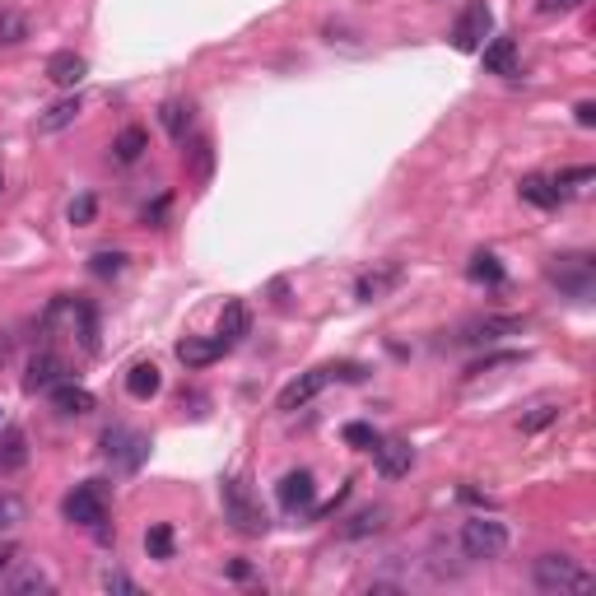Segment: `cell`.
<instances>
[{"instance_id": "obj_39", "label": "cell", "mask_w": 596, "mask_h": 596, "mask_svg": "<svg viewBox=\"0 0 596 596\" xmlns=\"http://www.w3.org/2000/svg\"><path fill=\"white\" fill-rule=\"evenodd\" d=\"M583 0H536V10L541 14H569V10H578Z\"/></svg>"}, {"instance_id": "obj_16", "label": "cell", "mask_w": 596, "mask_h": 596, "mask_svg": "<svg viewBox=\"0 0 596 596\" xmlns=\"http://www.w3.org/2000/svg\"><path fill=\"white\" fill-rule=\"evenodd\" d=\"M28 466V438L19 424H10V429H0V475H14Z\"/></svg>"}, {"instance_id": "obj_6", "label": "cell", "mask_w": 596, "mask_h": 596, "mask_svg": "<svg viewBox=\"0 0 596 596\" xmlns=\"http://www.w3.org/2000/svg\"><path fill=\"white\" fill-rule=\"evenodd\" d=\"M489 33H494V14H489L485 0H475V5L461 10L457 24H452V47H457V52H480Z\"/></svg>"}, {"instance_id": "obj_42", "label": "cell", "mask_w": 596, "mask_h": 596, "mask_svg": "<svg viewBox=\"0 0 596 596\" xmlns=\"http://www.w3.org/2000/svg\"><path fill=\"white\" fill-rule=\"evenodd\" d=\"M10 559H14V545H0V573L10 569Z\"/></svg>"}, {"instance_id": "obj_5", "label": "cell", "mask_w": 596, "mask_h": 596, "mask_svg": "<svg viewBox=\"0 0 596 596\" xmlns=\"http://www.w3.org/2000/svg\"><path fill=\"white\" fill-rule=\"evenodd\" d=\"M61 513H66V522H75V527H103L108 522V499H103V485H75L66 494V503H61Z\"/></svg>"}, {"instance_id": "obj_13", "label": "cell", "mask_w": 596, "mask_h": 596, "mask_svg": "<svg viewBox=\"0 0 596 596\" xmlns=\"http://www.w3.org/2000/svg\"><path fill=\"white\" fill-rule=\"evenodd\" d=\"M396 285H401V266H396V261H382V266H373V271H364L354 280V298H359V303H378V298H387Z\"/></svg>"}, {"instance_id": "obj_31", "label": "cell", "mask_w": 596, "mask_h": 596, "mask_svg": "<svg viewBox=\"0 0 596 596\" xmlns=\"http://www.w3.org/2000/svg\"><path fill=\"white\" fill-rule=\"evenodd\" d=\"M191 168H196V182H205L210 177V168H215V145L205 136L191 140Z\"/></svg>"}, {"instance_id": "obj_43", "label": "cell", "mask_w": 596, "mask_h": 596, "mask_svg": "<svg viewBox=\"0 0 596 596\" xmlns=\"http://www.w3.org/2000/svg\"><path fill=\"white\" fill-rule=\"evenodd\" d=\"M0 191H5V177H0Z\"/></svg>"}, {"instance_id": "obj_41", "label": "cell", "mask_w": 596, "mask_h": 596, "mask_svg": "<svg viewBox=\"0 0 596 596\" xmlns=\"http://www.w3.org/2000/svg\"><path fill=\"white\" fill-rule=\"evenodd\" d=\"M10 350H14V345H10V336H5V331H0V368L10 364Z\"/></svg>"}, {"instance_id": "obj_15", "label": "cell", "mask_w": 596, "mask_h": 596, "mask_svg": "<svg viewBox=\"0 0 596 596\" xmlns=\"http://www.w3.org/2000/svg\"><path fill=\"white\" fill-rule=\"evenodd\" d=\"M84 75H89V61L75 52H56L52 61H47V80L61 84V89H80Z\"/></svg>"}, {"instance_id": "obj_29", "label": "cell", "mask_w": 596, "mask_h": 596, "mask_svg": "<svg viewBox=\"0 0 596 596\" xmlns=\"http://www.w3.org/2000/svg\"><path fill=\"white\" fill-rule=\"evenodd\" d=\"M33 592H52V578L42 569H24L19 578H10V596H33Z\"/></svg>"}, {"instance_id": "obj_33", "label": "cell", "mask_w": 596, "mask_h": 596, "mask_svg": "<svg viewBox=\"0 0 596 596\" xmlns=\"http://www.w3.org/2000/svg\"><path fill=\"white\" fill-rule=\"evenodd\" d=\"M24 522V499L19 494H0V531H10Z\"/></svg>"}, {"instance_id": "obj_23", "label": "cell", "mask_w": 596, "mask_h": 596, "mask_svg": "<svg viewBox=\"0 0 596 596\" xmlns=\"http://www.w3.org/2000/svg\"><path fill=\"white\" fill-rule=\"evenodd\" d=\"M485 70L489 75H517V42L513 38H494L485 47Z\"/></svg>"}, {"instance_id": "obj_21", "label": "cell", "mask_w": 596, "mask_h": 596, "mask_svg": "<svg viewBox=\"0 0 596 596\" xmlns=\"http://www.w3.org/2000/svg\"><path fill=\"white\" fill-rule=\"evenodd\" d=\"M224 354V345L219 340H201V336H187V340H177V359L187 368H210Z\"/></svg>"}, {"instance_id": "obj_14", "label": "cell", "mask_w": 596, "mask_h": 596, "mask_svg": "<svg viewBox=\"0 0 596 596\" xmlns=\"http://www.w3.org/2000/svg\"><path fill=\"white\" fill-rule=\"evenodd\" d=\"M280 508H289V513H308L312 499H317V485H312V471H289L285 480H280Z\"/></svg>"}, {"instance_id": "obj_27", "label": "cell", "mask_w": 596, "mask_h": 596, "mask_svg": "<svg viewBox=\"0 0 596 596\" xmlns=\"http://www.w3.org/2000/svg\"><path fill=\"white\" fill-rule=\"evenodd\" d=\"M159 387H163V378H159V368L154 364H136L131 373H126V392L136 396V401H149Z\"/></svg>"}, {"instance_id": "obj_32", "label": "cell", "mask_w": 596, "mask_h": 596, "mask_svg": "<svg viewBox=\"0 0 596 596\" xmlns=\"http://www.w3.org/2000/svg\"><path fill=\"white\" fill-rule=\"evenodd\" d=\"M89 271H94L98 280H112V275H122V271H126V252H94Z\"/></svg>"}, {"instance_id": "obj_35", "label": "cell", "mask_w": 596, "mask_h": 596, "mask_svg": "<svg viewBox=\"0 0 596 596\" xmlns=\"http://www.w3.org/2000/svg\"><path fill=\"white\" fill-rule=\"evenodd\" d=\"M345 443H350V447H373V443H378V429L364 424V420H354V424H345Z\"/></svg>"}, {"instance_id": "obj_9", "label": "cell", "mask_w": 596, "mask_h": 596, "mask_svg": "<svg viewBox=\"0 0 596 596\" xmlns=\"http://www.w3.org/2000/svg\"><path fill=\"white\" fill-rule=\"evenodd\" d=\"M517 331H522V317H471L457 331V345H494L503 336H517Z\"/></svg>"}, {"instance_id": "obj_19", "label": "cell", "mask_w": 596, "mask_h": 596, "mask_svg": "<svg viewBox=\"0 0 596 596\" xmlns=\"http://www.w3.org/2000/svg\"><path fill=\"white\" fill-rule=\"evenodd\" d=\"M84 112V103H80V94H70V98H61V103H52V108L38 117V131L42 136H56V131H66V126H75V117Z\"/></svg>"}, {"instance_id": "obj_36", "label": "cell", "mask_w": 596, "mask_h": 596, "mask_svg": "<svg viewBox=\"0 0 596 596\" xmlns=\"http://www.w3.org/2000/svg\"><path fill=\"white\" fill-rule=\"evenodd\" d=\"M103 592H122V596H136L140 587H136V578H126L122 569H108V573H103Z\"/></svg>"}, {"instance_id": "obj_22", "label": "cell", "mask_w": 596, "mask_h": 596, "mask_svg": "<svg viewBox=\"0 0 596 596\" xmlns=\"http://www.w3.org/2000/svg\"><path fill=\"white\" fill-rule=\"evenodd\" d=\"M159 122L163 131L177 140V145H187V131H191V103H182V98H168L159 108Z\"/></svg>"}, {"instance_id": "obj_28", "label": "cell", "mask_w": 596, "mask_h": 596, "mask_svg": "<svg viewBox=\"0 0 596 596\" xmlns=\"http://www.w3.org/2000/svg\"><path fill=\"white\" fill-rule=\"evenodd\" d=\"M466 275H471L475 285H503V266L494 252H475L471 266H466Z\"/></svg>"}, {"instance_id": "obj_2", "label": "cell", "mask_w": 596, "mask_h": 596, "mask_svg": "<svg viewBox=\"0 0 596 596\" xmlns=\"http://www.w3.org/2000/svg\"><path fill=\"white\" fill-rule=\"evenodd\" d=\"M219 499H224V522H229L233 531H243V536H261V531L271 527V517H266V508H261L257 499H252V489L233 475V480H224V489H219Z\"/></svg>"}, {"instance_id": "obj_20", "label": "cell", "mask_w": 596, "mask_h": 596, "mask_svg": "<svg viewBox=\"0 0 596 596\" xmlns=\"http://www.w3.org/2000/svg\"><path fill=\"white\" fill-rule=\"evenodd\" d=\"M387 517H392V513H387L382 503H373V508H359L354 517H345V527H340V531H345L350 541H364V536H378V531L387 527Z\"/></svg>"}, {"instance_id": "obj_24", "label": "cell", "mask_w": 596, "mask_h": 596, "mask_svg": "<svg viewBox=\"0 0 596 596\" xmlns=\"http://www.w3.org/2000/svg\"><path fill=\"white\" fill-rule=\"evenodd\" d=\"M559 410H564V406H559L555 396H545V401H536V406L522 410V420H517V429H522V434H541L545 424H555V420H559Z\"/></svg>"}, {"instance_id": "obj_12", "label": "cell", "mask_w": 596, "mask_h": 596, "mask_svg": "<svg viewBox=\"0 0 596 596\" xmlns=\"http://www.w3.org/2000/svg\"><path fill=\"white\" fill-rule=\"evenodd\" d=\"M66 359L61 354H52V350H42V354H33L28 359V378H24V392H52L56 382H66Z\"/></svg>"}, {"instance_id": "obj_25", "label": "cell", "mask_w": 596, "mask_h": 596, "mask_svg": "<svg viewBox=\"0 0 596 596\" xmlns=\"http://www.w3.org/2000/svg\"><path fill=\"white\" fill-rule=\"evenodd\" d=\"M243 336H247V308H243V303H229L224 317H219V336L215 340L224 345V350H233Z\"/></svg>"}, {"instance_id": "obj_37", "label": "cell", "mask_w": 596, "mask_h": 596, "mask_svg": "<svg viewBox=\"0 0 596 596\" xmlns=\"http://www.w3.org/2000/svg\"><path fill=\"white\" fill-rule=\"evenodd\" d=\"M94 210H98L94 196H80V201L70 205V224H94Z\"/></svg>"}, {"instance_id": "obj_4", "label": "cell", "mask_w": 596, "mask_h": 596, "mask_svg": "<svg viewBox=\"0 0 596 596\" xmlns=\"http://www.w3.org/2000/svg\"><path fill=\"white\" fill-rule=\"evenodd\" d=\"M461 555L466 559H499L508 550V527H503L499 517H466L461 522Z\"/></svg>"}, {"instance_id": "obj_17", "label": "cell", "mask_w": 596, "mask_h": 596, "mask_svg": "<svg viewBox=\"0 0 596 596\" xmlns=\"http://www.w3.org/2000/svg\"><path fill=\"white\" fill-rule=\"evenodd\" d=\"M52 406L61 410V415H89V410H94V392L80 387V382H56V387H52Z\"/></svg>"}, {"instance_id": "obj_40", "label": "cell", "mask_w": 596, "mask_h": 596, "mask_svg": "<svg viewBox=\"0 0 596 596\" xmlns=\"http://www.w3.org/2000/svg\"><path fill=\"white\" fill-rule=\"evenodd\" d=\"M573 117H578V126H596V103H578Z\"/></svg>"}, {"instance_id": "obj_7", "label": "cell", "mask_w": 596, "mask_h": 596, "mask_svg": "<svg viewBox=\"0 0 596 596\" xmlns=\"http://www.w3.org/2000/svg\"><path fill=\"white\" fill-rule=\"evenodd\" d=\"M545 275H550V280H555L564 294H573V298H587V294H592V280H596L592 257H555L550 266H545Z\"/></svg>"}, {"instance_id": "obj_34", "label": "cell", "mask_w": 596, "mask_h": 596, "mask_svg": "<svg viewBox=\"0 0 596 596\" xmlns=\"http://www.w3.org/2000/svg\"><path fill=\"white\" fill-rule=\"evenodd\" d=\"M28 38V24L24 19H19V14H0V42H5V47H14V42H24Z\"/></svg>"}, {"instance_id": "obj_18", "label": "cell", "mask_w": 596, "mask_h": 596, "mask_svg": "<svg viewBox=\"0 0 596 596\" xmlns=\"http://www.w3.org/2000/svg\"><path fill=\"white\" fill-rule=\"evenodd\" d=\"M522 201L527 205H536V210H555L559 201H564V191L555 187V177H541V173H531V177H522Z\"/></svg>"}, {"instance_id": "obj_30", "label": "cell", "mask_w": 596, "mask_h": 596, "mask_svg": "<svg viewBox=\"0 0 596 596\" xmlns=\"http://www.w3.org/2000/svg\"><path fill=\"white\" fill-rule=\"evenodd\" d=\"M145 550H149V559H173V527L154 522V527L145 531Z\"/></svg>"}, {"instance_id": "obj_38", "label": "cell", "mask_w": 596, "mask_h": 596, "mask_svg": "<svg viewBox=\"0 0 596 596\" xmlns=\"http://www.w3.org/2000/svg\"><path fill=\"white\" fill-rule=\"evenodd\" d=\"M499 364H517V354H485L480 364H471L466 373H489V368H499Z\"/></svg>"}, {"instance_id": "obj_26", "label": "cell", "mask_w": 596, "mask_h": 596, "mask_svg": "<svg viewBox=\"0 0 596 596\" xmlns=\"http://www.w3.org/2000/svg\"><path fill=\"white\" fill-rule=\"evenodd\" d=\"M149 149V136H145V126H126L122 136L112 140V159L117 163H136L140 154Z\"/></svg>"}, {"instance_id": "obj_3", "label": "cell", "mask_w": 596, "mask_h": 596, "mask_svg": "<svg viewBox=\"0 0 596 596\" xmlns=\"http://www.w3.org/2000/svg\"><path fill=\"white\" fill-rule=\"evenodd\" d=\"M42 326H47V331H52V326H66L70 336H80L84 350H98V317L84 298H70V294L52 298V308H47Z\"/></svg>"}, {"instance_id": "obj_1", "label": "cell", "mask_w": 596, "mask_h": 596, "mask_svg": "<svg viewBox=\"0 0 596 596\" xmlns=\"http://www.w3.org/2000/svg\"><path fill=\"white\" fill-rule=\"evenodd\" d=\"M531 578H536L541 592H592L596 587L592 573L569 555H541L536 564H531Z\"/></svg>"}, {"instance_id": "obj_11", "label": "cell", "mask_w": 596, "mask_h": 596, "mask_svg": "<svg viewBox=\"0 0 596 596\" xmlns=\"http://www.w3.org/2000/svg\"><path fill=\"white\" fill-rule=\"evenodd\" d=\"M331 382H336V368L326 364V368H312V373H303V378H294L285 387V392H280V401H275V406L280 410H298V406H308L312 396L322 392V387H331Z\"/></svg>"}, {"instance_id": "obj_8", "label": "cell", "mask_w": 596, "mask_h": 596, "mask_svg": "<svg viewBox=\"0 0 596 596\" xmlns=\"http://www.w3.org/2000/svg\"><path fill=\"white\" fill-rule=\"evenodd\" d=\"M103 452H108L122 471H136L149 452V438L136 434V429H108V434H103Z\"/></svg>"}, {"instance_id": "obj_10", "label": "cell", "mask_w": 596, "mask_h": 596, "mask_svg": "<svg viewBox=\"0 0 596 596\" xmlns=\"http://www.w3.org/2000/svg\"><path fill=\"white\" fill-rule=\"evenodd\" d=\"M368 452H373V461H378V471L387 475V480H401V475H410V466H415V447H410L406 438H378Z\"/></svg>"}]
</instances>
